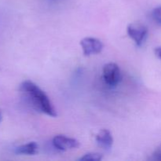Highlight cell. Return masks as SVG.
I'll use <instances>...</instances> for the list:
<instances>
[{
  "mask_svg": "<svg viewBox=\"0 0 161 161\" xmlns=\"http://www.w3.org/2000/svg\"><path fill=\"white\" fill-rule=\"evenodd\" d=\"M152 16L153 20L161 25V6H158L153 10Z\"/></svg>",
  "mask_w": 161,
  "mask_h": 161,
  "instance_id": "9c48e42d",
  "label": "cell"
},
{
  "mask_svg": "<svg viewBox=\"0 0 161 161\" xmlns=\"http://www.w3.org/2000/svg\"><path fill=\"white\" fill-rule=\"evenodd\" d=\"M127 34L137 46L140 47L146 40L148 35V28L141 23H131L127 26Z\"/></svg>",
  "mask_w": 161,
  "mask_h": 161,
  "instance_id": "3957f363",
  "label": "cell"
},
{
  "mask_svg": "<svg viewBox=\"0 0 161 161\" xmlns=\"http://www.w3.org/2000/svg\"><path fill=\"white\" fill-rule=\"evenodd\" d=\"M153 157L157 160H161V145L155 149L153 154Z\"/></svg>",
  "mask_w": 161,
  "mask_h": 161,
  "instance_id": "30bf717a",
  "label": "cell"
},
{
  "mask_svg": "<svg viewBox=\"0 0 161 161\" xmlns=\"http://www.w3.org/2000/svg\"><path fill=\"white\" fill-rule=\"evenodd\" d=\"M80 45L85 56L100 53L104 48V44L102 41L93 37H86L80 41Z\"/></svg>",
  "mask_w": 161,
  "mask_h": 161,
  "instance_id": "277c9868",
  "label": "cell"
},
{
  "mask_svg": "<svg viewBox=\"0 0 161 161\" xmlns=\"http://www.w3.org/2000/svg\"><path fill=\"white\" fill-rule=\"evenodd\" d=\"M96 142L100 147L104 149H110L113 144V138L111 132L107 129H102L96 135Z\"/></svg>",
  "mask_w": 161,
  "mask_h": 161,
  "instance_id": "8992f818",
  "label": "cell"
},
{
  "mask_svg": "<svg viewBox=\"0 0 161 161\" xmlns=\"http://www.w3.org/2000/svg\"><path fill=\"white\" fill-rule=\"evenodd\" d=\"M82 161H100L102 160V155L97 153H89L79 159Z\"/></svg>",
  "mask_w": 161,
  "mask_h": 161,
  "instance_id": "ba28073f",
  "label": "cell"
},
{
  "mask_svg": "<svg viewBox=\"0 0 161 161\" xmlns=\"http://www.w3.org/2000/svg\"><path fill=\"white\" fill-rule=\"evenodd\" d=\"M20 91L35 109L47 116L56 117L57 112L48 96L36 83L25 80L20 84Z\"/></svg>",
  "mask_w": 161,
  "mask_h": 161,
  "instance_id": "6da1fadb",
  "label": "cell"
},
{
  "mask_svg": "<svg viewBox=\"0 0 161 161\" xmlns=\"http://www.w3.org/2000/svg\"><path fill=\"white\" fill-rule=\"evenodd\" d=\"M155 54L157 58L161 59V47H157V48L155 49Z\"/></svg>",
  "mask_w": 161,
  "mask_h": 161,
  "instance_id": "8fae6325",
  "label": "cell"
},
{
  "mask_svg": "<svg viewBox=\"0 0 161 161\" xmlns=\"http://www.w3.org/2000/svg\"><path fill=\"white\" fill-rule=\"evenodd\" d=\"M2 119H3V114H2V112L0 110V122L2 121Z\"/></svg>",
  "mask_w": 161,
  "mask_h": 161,
  "instance_id": "7c38bea8",
  "label": "cell"
},
{
  "mask_svg": "<svg viewBox=\"0 0 161 161\" xmlns=\"http://www.w3.org/2000/svg\"><path fill=\"white\" fill-rule=\"evenodd\" d=\"M103 78L105 83L110 86H115L122 79L120 69L116 63H108L103 67Z\"/></svg>",
  "mask_w": 161,
  "mask_h": 161,
  "instance_id": "7a4b0ae2",
  "label": "cell"
},
{
  "mask_svg": "<svg viewBox=\"0 0 161 161\" xmlns=\"http://www.w3.org/2000/svg\"><path fill=\"white\" fill-rule=\"evenodd\" d=\"M53 146L60 151H67L80 147V142L75 138H69L63 135H58L53 137Z\"/></svg>",
  "mask_w": 161,
  "mask_h": 161,
  "instance_id": "5b68a950",
  "label": "cell"
},
{
  "mask_svg": "<svg viewBox=\"0 0 161 161\" xmlns=\"http://www.w3.org/2000/svg\"><path fill=\"white\" fill-rule=\"evenodd\" d=\"M38 151V145L34 142H28L16 148V153L23 155H35Z\"/></svg>",
  "mask_w": 161,
  "mask_h": 161,
  "instance_id": "52a82bcc",
  "label": "cell"
}]
</instances>
